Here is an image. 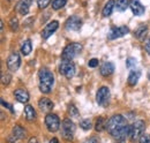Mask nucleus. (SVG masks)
Listing matches in <instances>:
<instances>
[{
	"mask_svg": "<svg viewBox=\"0 0 150 143\" xmlns=\"http://www.w3.org/2000/svg\"><path fill=\"white\" fill-rule=\"evenodd\" d=\"M50 143H59V140L57 137H53L52 140H50Z\"/></svg>",
	"mask_w": 150,
	"mask_h": 143,
	"instance_id": "58836bf2",
	"label": "nucleus"
},
{
	"mask_svg": "<svg viewBox=\"0 0 150 143\" xmlns=\"http://www.w3.org/2000/svg\"><path fill=\"white\" fill-rule=\"evenodd\" d=\"M81 25H82V20L79 16H76V15H73V16L68 18L67 21H66V23H65L66 29L69 30V31H77V30H80Z\"/></svg>",
	"mask_w": 150,
	"mask_h": 143,
	"instance_id": "9b49d317",
	"label": "nucleus"
},
{
	"mask_svg": "<svg viewBox=\"0 0 150 143\" xmlns=\"http://www.w3.org/2000/svg\"><path fill=\"white\" fill-rule=\"evenodd\" d=\"M84 143H98L97 141V139H95V137H91V139H89V140H87Z\"/></svg>",
	"mask_w": 150,
	"mask_h": 143,
	"instance_id": "e433bc0d",
	"label": "nucleus"
},
{
	"mask_svg": "<svg viewBox=\"0 0 150 143\" xmlns=\"http://www.w3.org/2000/svg\"><path fill=\"white\" fill-rule=\"evenodd\" d=\"M146 51H147L148 54H150V37H149V39H148V42L146 43Z\"/></svg>",
	"mask_w": 150,
	"mask_h": 143,
	"instance_id": "c9c22d12",
	"label": "nucleus"
},
{
	"mask_svg": "<svg viewBox=\"0 0 150 143\" xmlns=\"http://www.w3.org/2000/svg\"><path fill=\"white\" fill-rule=\"evenodd\" d=\"M33 0H20L16 5V9L21 15H27L29 13L30 6H31Z\"/></svg>",
	"mask_w": 150,
	"mask_h": 143,
	"instance_id": "4468645a",
	"label": "nucleus"
},
{
	"mask_svg": "<svg viewBox=\"0 0 150 143\" xmlns=\"http://www.w3.org/2000/svg\"><path fill=\"white\" fill-rule=\"evenodd\" d=\"M99 72H100V74L103 76H110L113 72H114V65H113L111 61H106V62H104L100 66Z\"/></svg>",
	"mask_w": 150,
	"mask_h": 143,
	"instance_id": "a211bd4d",
	"label": "nucleus"
},
{
	"mask_svg": "<svg viewBox=\"0 0 150 143\" xmlns=\"http://www.w3.org/2000/svg\"><path fill=\"white\" fill-rule=\"evenodd\" d=\"M148 76H149V79H150V72H149V75H148Z\"/></svg>",
	"mask_w": 150,
	"mask_h": 143,
	"instance_id": "ea45409f",
	"label": "nucleus"
},
{
	"mask_svg": "<svg viewBox=\"0 0 150 143\" xmlns=\"http://www.w3.org/2000/svg\"><path fill=\"white\" fill-rule=\"evenodd\" d=\"M75 134V125L71 119H65L61 124V135L62 139L71 142L73 141Z\"/></svg>",
	"mask_w": 150,
	"mask_h": 143,
	"instance_id": "20e7f679",
	"label": "nucleus"
},
{
	"mask_svg": "<svg viewBox=\"0 0 150 143\" xmlns=\"http://www.w3.org/2000/svg\"><path fill=\"white\" fill-rule=\"evenodd\" d=\"M33 51V44H31V40L30 39H27L22 43L21 45V53L23 55H29L30 52Z\"/></svg>",
	"mask_w": 150,
	"mask_h": 143,
	"instance_id": "4be33fe9",
	"label": "nucleus"
},
{
	"mask_svg": "<svg viewBox=\"0 0 150 143\" xmlns=\"http://www.w3.org/2000/svg\"><path fill=\"white\" fill-rule=\"evenodd\" d=\"M110 99V89L108 87H102L99 88L96 93V101L100 106H106L109 104Z\"/></svg>",
	"mask_w": 150,
	"mask_h": 143,
	"instance_id": "6e6552de",
	"label": "nucleus"
},
{
	"mask_svg": "<svg viewBox=\"0 0 150 143\" xmlns=\"http://www.w3.org/2000/svg\"><path fill=\"white\" fill-rule=\"evenodd\" d=\"M146 129V124L143 120H137L131 126L129 129V136H131L132 141H136L137 139H140L143 135V132Z\"/></svg>",
	"mask_w": 150,
	"mask_h": 143,
	"instance_id": "423d86ee",
	"label": "nucleus"
},
{
	"mask_svg": "<svg viewBox=\"0 0 150 143\" xmlns=\"http://www.w3.org/2000/svg\"><path fill=\"white\" fill-rule=\"evenodd\" d=\"M58 28H59V22L58 21H51V22H49L44 27V29L42 31V38L43 39H47L50 36H52V34L56 31Z\"/></svg>",
	"mask_w": 150,
	"mask_h": 143,
	"instance_id": "f8f14e48",
	"label": "nucleus"
},
{
	"mask_svg": "<svg viewBox=\"0 0 150 143\" xmlns=\"http://www.w3.org/2000/svg\"><path fill=\"white\" fill-rule=\"evenodd\" d=\"M106 120L104 119V118H98L97 119V121H96V125H95V129L97 130V132H103L104 129H106Z\"/></svg>",
	"mask_w": 150,
	"mask_h": 143,
	"instance_id": "393cba45",
	"label": "nucleus"
},
{
	"mask_svg": "<svg viewBox=\"0 0 150 143\" xmlns=\"http://www.w3.org/2000/svg\"><path fill=\"white\" fill-rule=\"evenodd\" d=\"M80 126H81V128H82V129H84V130H89V129L91 128V121H90V120H88V119L82 120V121L80 122Z\"/></svg>",
	"mask_w": 150,
	"mask_h": 143,
	"instance_id": "c85d7f7f",
	"label": "nucleus"
},
{
	"mask_svg": "<svg viewBox=\"0 0 150 143\" xmlns=\"http://www.w3.org/2000/svg\"><path fill=\"white\" fill-rule=\"evenodd\" d=\"M82 51V44L80 43H72V44H68L61 54V58L64 60H69L72 61L74 58H76L79 54L81 53Z\"/></svg>",
	"mask_w": 150,
	"mask_h": 143,
	"instance_id": "7ed1b4c3",
	"label": "nucleus"
},
{
	"mask_svg": "<svg viewBox=\"0 0 150 143\" xmlns=\"http://www.w3.org/2000/svg\"><path fill=\"white\" fill-rule=\"evenodd\" d=\"M126 126H128L127 125V120L121 114H114L106 122V130L111 135H113L114 133H117L118 130H120L121 128H124Z\"/></svg>",
	"mask_w": 150,
	"mask_h": 143,
	"instance_id": "f03ea898",
	"label": "nucleus"
},
{
	"mask_svg": "<svg viewBox=\"0 0 150 143\" xmlns=\"http://www.w3.org/2000/svg\"><path fill=\"white\" fill-rule=\"evenodd\" d=\"M51 0H37V5L39 8H46L50 5Z\"/></svg>",
	"mask_w": 150,
	"mask_h": 143,
	"instance_id": "2f4dec72",
	"label": "nucleus"
},
{
	"mask_svg": "<svg viewBox=\"0 0 150 143\" xmlns=\"http://www.w3.org/2000/svg\"><path fill=\"white\" fill-rule=\"evenodd\" d=\"M113 8H115V1H114V0H109V1L105 4V6H104V8H103V11H102L103 16H104V18L110 16V15L112 14Z\"/></svg>",
	"mask_w": 150,
	"mask_h": 143,
	"instance_id": "aec40b11",
	"label": "nucleus"
},
{
	"mask_svg": "<svg viewBox=\"0 0 150 143\" xmlns=\"http://www.w3.org/2000/svg\"><path fill=\"white\" fill-rule=\"evenodd\" d=\"M45 126H46L49 132H51V133L57 132L60 128V119H59V117L57 114H53V113H49L45 117Z\"/></svg>",
	"mask_w": 150,
	"mask_h": 143,
	"instance_id": "0eeeda50",
	"label": "nucleus"
},
{
	"mask_svg": "<svg viewBox=\"0 0 150 143\" xmlns=\"http://www.w3.org/2000/svg\"><path fill=\"white\" fill-rule=\"evenodd\" d=\"M24 136H25V130L20 125L14 126V128H13V137L15 140H22Z\"/></svg>",
	"mask_w": 150,
	"mask_h": 143,
	"instance_id": "5701e85b",
	"label": "nucleus"
},
{
	"mask_svg": "<svg viewBox=\"0 0 150 143\" xmlns=\"http://www.w3.org/2000/svg\"><path fill=\"white\" fill-rule=\"evenodd\" d=\"M147 33H148V27H147L144 23H141V24L135 29L134 36H135V38H137L139 40L143 42L144 38H146V36H147Z\"/></svg>",
	"mask_w": 150,
	"mask_h": 143,
	"instance_id": "f3484780",
	"label": "nucleus"
},
{
	"mask_svg": "<svg viewBox=\"0 0 150 143\" xmlns=\"http://www.w3.org/2000/svg\"><path fill=\"white\" fill-rule=\"evenodd\" d=\"M9 28H11L12 31L18 30V28H19V20H18L16 18H12V20L9 21Z\"/></svg>",
	"mask_w": 150,
	"mask_h": 143,
	"instance_id": "cd10ccee",
	"label": "nucleus"
},
{
	"mask_svg": "<svg viewBox=\"0 0 150 143\" xmlns=\"http://www.w3.org/2000/svg\"><path fill=\"white\" fill-rule=\"evenodd\" d=\"M1 105H2V106H5V107H7V108H8V110H9L12 113H14V110H13L12 105H11V104H8V103H6L4 99H1Z\"/></svg>",
	"mask_w": 150,
	"mask_h": 143,
	"instance_id": "f704fd0d",
	"label": "nucleus"
},
{
	"mask_svg": "<svg viewBox=\"0 0 150 143\" xmlns=\"http://www.w3.org/2000/svg\"><path fill=\"white\" fill-rule=\"evenodd\" d=\"M98 64H99V61H98V59H91V60H89V62H88V66L89 67H91V68H95V67H97L98 66Z\"/></svg>",
	"mask_w": 150,
	"mask_h": 143,
	"instance_id": "72a5a7b5",
	"label": "nucleus"
},
{
	"mask_svg": "<svg viewBox=\"0 0 150 143\" xmlns=\"http://www.w3.org/2000/svg\"><path fill=\"white\" fill-rule=\"evenodd\" d=\"M135 66H136V59H135V58H128V59L126 60V67H127V68L133 69Z\"/></svg>",
	"mask_w": 150,
	"mask_h": 143,
	"instance_id": "c756f323",
	"label": "nucleus"
},
{
	"mask_svg": "<svg viewBox=\"0 0 150 143\" xmlns=\"http://www.w3.org/2000/svg\"><path fill=\"white\" fill-rule=\"evenodd\" d=\"M29 143H38V141L36 137H31V139L29 140Z\"/></svg>",
	"mask_w": 150,
	"mask_h": 143,
	"instance_id": "4c0bfd02",
	"label": "nucleus"
},
{
	"mask_svg": "<svg viewBox=\"0 0 150 143\" xmlns=\"http://www.w3.org/2000/svg\"><path fill=\"white\" fill-rule=\"evenodd\" d=\"M129 7L135 16H141L144 14V6L140 2V0H129Z\"/></svg>",
	"mask_w": 150,
	"mask_h": 143,
	"instance_id": "ddd939ff",
	"label": "nucleus"
},
{
	"mask_svg": "<svg viewBox=\"0 0 150 143\" xmlns=\"http://www.w3.org/2000/svg\"><path fill=\"white\" fill-rule=\"evenodd\" d=\"M68 113H69V115H71L72 118H79V115H80L76 106L73 105V104H71V105L68 106Z\"/></svg>",
	"mask_w": 150,
	"mask_h": 143,
	"instance_id": "bb28decb",
	"label": "nucleus"
},
{
	"mask_svg": "<svg viewBox=\"0 0 150 143\" xmlns=\"http://www.w3.org/2000/svg\"><path fill=\"white\" fill-rule=\"evenodd\" d=\"M38 83L39 90L43 93H50L54 84V75L47 68H42L38 73Z\"/></svg>",
	"mask_w": 150,
	"mask_h": 143,
	"instance_id": "f257e3e1",
	"label": "nucleus"
},
{
	"mask_svg": "<svg viewBox=\"0 0 150 143\" xmlns=\"http://www.w3.org/2000/svg\"><path fill=\"white\" fill-rule=\"evenodd\" d=\"M24 117L28 121H34L36 119V112L31 105H27L24 107Z\"/></svg>",
	"mask_w": 150,
	"mask_h": 143,
	"instance_id": "412c9836",
	"label": "nucleus"
},
{
	"mask_svg": "<svg viewBox=\"0 0 150 143\" xmlns=\"http://www.w3.org/2000/svg\"><path fill=\"white\" fill-rule=\"evenodd\" d=\"M140 143H150L149 134H143V135L140 137Z\"/></svg>",
	"mask_w": 150,
	"mask_h": 143,
	"instance_id": "473e14b6",
	"label": "nucleus"
},
{
	"mask_svg": "<svg viewBox=\"0 0 150 143\" xmlns=\"http://www.w3.org/2000/svg\"><path fill=\"white\" fill-rule=\"evenodd\" d=\"M21 65V58L19 52H12L7 58V68L11 72H16Z\"/></svg>",
	"mask_w": 150,
	"mask_h": 143,
	"instance_id": "1a4fd4ad",
	"label": "nucleus"
},
{
	"mask_svg": "<svg viewBox=\"0 0 150 143\" xmlns=\"http://www.w3.org/2000/svg\"><path fill=\"white\" fill-rule=\"evenodd\" d=\"M75 71H76V69H75V65L72 61H69V60H64V59H62V61H61V64H60V66H59V73H60L61 75H64L66 79L71 80L75 75Z\"/></svg>",
	"mask_w": 150,
	"mask_h": 143,
	"instance_id": "39448f33",
	"label": "nucleus"
},
{
	"mask_svg": "<svg viewBox=\"0 0 150 143\" xmlns=\"http://www.w3.org/2000/svg\"><path fill=\"white\" fill-rule=\"evenodd\" d=\"M129 33V29L126 27V25H121V27H113L110 29L109 34H108V39L113 40V39H117V38H120L122 36H125L126 34Z\"/></svg>",
	"mask_w": 150,
	"mask_h": 143,
	"instance_id": "9d476101",
	"label": "nucleus"
},
{
	"mask_svg": "<svg viewBox=\"0 0 150 143\" xmlns=\"http://www.w3.org/2000/svg\"><path fill=\"white\" fill-rule=\"evenodd\" d=\"M11 79H12V76L9 75V74H2V76H1V82H2V84L4 86H8L9 84V82H11Z\"/></svg>",
	"mask_w": 150,
	"mask_h": 143,
	"instance_id": "7c9ffc66",
	"label": "nucleus"
},
{
	"mask_svg": "<svg viewBox=\"0 0 150 143\" xmlns=\"http://www.w3.org/2000/svg\"><path fill=\"white\" fill-rule=\"evenodd\" d=\"M140 76H141V72L139 69H135V71H131L129 75H128V79H127V82L131 87H134L139 80H140Z\"/></svg>",
	"mask_w": 150,
	"mask_h": 143,
	"instance_id": "6ab92c4d",
	"label": "nucleus"
},
{
	"mask_svg": "<svg viewBox=\"0 0 150 143\" xmlns=\"http://www.w3.org/2000/svg\"><path fill=\"white\" fill-rule=\"evenodd\" d=\"M129 7V0H117L115 9L118 12H125Z\"/></svg>",
	"mask_w": 150,
	"mask_h": 143,
	"instance_id": "b1692460",
	"label": "nucleus"
},
{
	"mask_svg": "<svg viewBox=\"0 0 150 143\" xmlns=\"http://www.w3.org/2000/svg\"><path fill=\"white\" fill-rule=\"evenodd\" d=\"M66 4H67V0H53L52 1V8L58 11V9L62 8Z\"/></svg>",
	"mask_w": 150,
	"mask_h": 143,
	"instance_id": "a878e982",
	"label": "nucleus"
},
{
	"mask_svg": "<svg viewBox=\"0 0 150 143\" xmlns=\"http://www.w3.org/2000/svg\"><path fill=\"white\" fill-rule=\"evenodd\" d=\"M38 106H39V108H40L42 112H50V111H52V108H53V106H54V104H53V102H52L51 99L44 97V98H40V99H39V102H38Z\"/></svg>",
	"mask_w": 150,
	"mask_h": 143,
	"instance_id": "2eb2a0df",
	"label": "nucleus"
},
{
	"mask_svg": "<svg viewBox=\"0 0 150 143\" xmlns=\"http://www.w3.org/2000/svg\"><path fill=\"white\" fill-rule=\"evenodd\" d=\"M14 96H15V98L18 99V102L23 103V104H24V103H28V102H29V98H30L29 92L25 89H16L14 91Z\"/></svg>",
	"mask_w": 150,
	"mask_h": 143,
	"instance_id": "dca6fc26",
	"label": "nucleus"
}]
</instances>
